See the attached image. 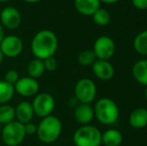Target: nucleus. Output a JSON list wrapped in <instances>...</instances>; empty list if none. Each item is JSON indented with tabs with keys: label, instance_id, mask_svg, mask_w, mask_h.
Segmentation results:
<instances>
[{
	"label": "nucleus",
	"instance_id": "a211bd4d",
	"mask_svg": "<svg viewBox=\"0 0 147 146\" xmlns=\"http://www.w3.org/2000/svg\"><path fill=\"white\" fill-rule=\"evenodd\" d=\"M122 133L114 128L107 129L101 134V143L105 146H119L122 143Z\"/></svg>",
	"mask_w": 147,
	"mask_h": 146
},
{
	"label": "nucleus",
	"instance_id": "c756f323",
	"mask_svg": "<svg viewBox=\"0 0 147 146\" xmlns=\"http://www.w3.org/2000/svg\"><path fill=\"white\" fill-rule=\"evenodd\" d=\"M101 3H105V4H115L117 2H119L120 0H99Z\"/></svg>",
	"mask_w": 147,
	"mask_h": 146
},
{
	"label": "nucleus",
	"instance_id": "7ed1b4c3",
	"mask_svg": "<svg viewBox=\"0 0 147 146\" xmlns=\"http://www.w3.org/2000/svg\"><path fill=\"white\" fill-rule=\"evenodd\" d=\"M94 117L104 125H112L119 118V108L116 102L108 97H102L97 100L94 107Z\"/></svg>",
	"mask_w": 147,
	"mask_h": 146
},
{
	"label": "nucleus",
	"instance_id": "f8f14e48",
	"mask_svg": "<svg viewBox=\"0 0 147 146\" xmlns=\"http://www.w3.org/2000/svg\"><path fill=\"white\" fill-rule=\"evenodd\" d=\"M91 68H92V72L95 75V77L102 81H108V80L112 79L115 73L114 67L109 60L96 59L95 62L91 65Z\"/></svg>",
	"mask_w": 147,
	"mask_h": 146
},
{
	"label": "nucleus",
	"instance_id": "f704fd0d",
	"mask_svg": "<svg viewBox=\"0 0 147 146\" xmlns=\"http://www.w3.org/2000/svg\"><path fill=\"white\" fill-rule=\"evenodd\" d=\"M11 0H0V3H6V2H9Z\"/></svg>",
	"mask_w": 147,
	"mask_h": 146
},
{
	"label": "nucleus",
	"instance_id": "1a4fd4ad",
	"mask_svg": "<svg viewBox=\"0 0 147 146\" xmlns=\"http://www.w3.org/2000/svg\"><path fill=\"white\" fill-rule=\"evenodd\" d=\"M23 41L19 36L9 34L5 35L0 42V49L4 57L7 58H16L23 51Z\"/></svg>",
	"mask_w": 147,
	"mask_h": 146
},
{
	"label": "nucleus",
	"instance_id": "20e7f679",
	"mask_svg": "<svg viewBox=\"0 0 147 146\" xmlns=\"http://www.w3.org/2000/svg\"><path fill=\"white\" fill-rule=\"evenodd\" d=\"M101 134L93 125H81L73 134V142L76 146H100Z\"/></svg>",
	"mask_w": 147,
	"mask_h": 146
},
{
	"label": "nucleus",
	"instance_id": "2eb2a0df",
	"mask_svg": "<svg viewBox=\"0 0 147 146\" xmlns=\"http://www.w3.org/2000/svg\"><path fill=\"white\" fill-rule=\"evenodd\" d=\"M99 0H74V7L81 15L92 16L97 9L100 8Z\"/></svg>",
	"mask_w": 147,
	"mask_h": 146
},
{
	"label": "nucleus",
	"instance_id": "7c9ffc66",
	"mask_svg": "<svg viewBox=\"0 0 147 146\" xmlns=\"http://www.w3.org/2000/svg\"><path fill=\"white\" fill-rule=\"evenodd\" d=\"M4 36H5V33H4V27L1 25V23H0V42L2 41V39H3Z\"/></svg>",
	"mask_w": 147,
	"mask_h": 146
},
{
	"label": "nucleus",
	"instance_id": "f257e3e1",
	"mask_svg": "<svg viewBox=\"0 0 147 146\" xmlns=\"http://www.w3.org/2000/svg\"><path fill=\"white\" fill-rule=\"evenodd\" d=\"M30 49L35 58L45 60L55 55L58 49V38L51 30H40L33 36Z\"/></svg>",
	"mask_w": 147,
	"mask_h": 146
},
{
	"label": "nucleus",
	"instance_id": "423d86ee",
	"mask_svg": "<svg viewBox=\"0 0 147 146\" xmlns=\"http://www.w3.org/2000/svg\"><path fill=\"white\" fill-rule=\"evenodd\" d=\"M97 95V87L93 80L89 78H81L75 84L74 97L79 103L90 104L94 101Z\"/></svg>",
	"mask_w": 147,
	"mask_h": 146
},
{
	"label": "nucleus",
	"instance_id": "5701e85b",
	"mask_svg": "<svg viewBox=\"0 0 147 146\" xmlns=\"http://www.w3.org/2000/svg\"><path fill=\"white\" fill-rule=\"evenodd\" d=\"M92 17H93L94 23L98 26H101V27L108 25L111 20V15L108 10L105 9V8H101V7L94 12Z\"/></svg>",
	"mask_w": 147,
	"mask_h": 146
},
{
	"label": "nucleus",
	"instance_id": "cd10ccee",
	"mask_svg": "<svg viewBox=\"0 0 147 146\" xmlns=\"http://www.w3.org/2000/svg\"><path fill=\"white\" fill-rule=\"evenodd\" d=\"M133 6L138 10L147 9V0H131Z\"/></svg>",
	"mask_w": 147,
	"mask_h": 146
},
{
	"label": "nucleus",
	"instance_id": "f03ea898",
	"mask_svg": "<svg viewBox=\"0 0 147 146\" xmlns=\"http://www.w3.org/2000/svg\"><path fill=\"white\" fill-rule=\"evenodd\" d=\"M62 132V123L58 117L48 115L41 118L37 124L36 136L38 140L45 144L53 143L59 138Z\"/></svg>",
	"mask_w": 147,
	"mask_h": 146
},
{
	"label": "nucleus",
	"instance_id": "4468645a",
	"mask_svg": "<svg viewBox=\"0 0 147 146\" xmlns=\"http://www.w3.org/2000/svg\"><path fill=\"white\" fill-rule=\"evenodd\" d=\"M15 109V120L22 124H26L32 121L34 117V112L30 102L28 101H21L17 104Z\"/></svg>",
	"mask_w": 147,
	"mask_h": 146
},
{
	"label": "nucleus",
	"instance_id": "aec40b11",
	"mask_svg": "<svg viewBox=\"0 0 147 146\" xmlns=\"http://www.w3.org/2000/svg\"><path fill=\"white\" fill-rule=\"evenodd\" d=\"M133 48L138 54L147 57V29L139 32L133 40Z\"/></svg>",
	"mask_w": 147,
	"mask_h": 146
},
{
	"label": "nucleus",
	"instance_id": "c9c22d12",
	"mask_svg": "<svg viewBox=\"0 0 147 146\" xmlns=\"http://www.w3.org/2000/svg\"><path fill=\"white\" fill-rule=\"evenodd\" d=\"M1 128H2V126H1V124H0V132H1Z\"/></svg>",
	"mask_w": 147,
	"mask_h": 146
},
{
	"label": "nucleus",
	"instance_id": "72a5a7b5",
	"mask_svg": "<svg viewBox=\"0 0 147 146\" xmlns=\"http://www.w3.org/2000/svg\"><path fill=\"white\" fill-rule=\"evenodd\" d=\"M144 97H145V100L147 101V86L145 88V91H144Z\"/></svg>",
	"mask_w": 147,
	"mask_h": 146
},
{
	"label": "nucleus",
	"instance_id": "c85d7f7f",
	"mask_svg": "<svg viewBox=\"0 0 147 146\" xmlns=\"http://www.w3.org/2000/svg\"><path fill=\"white\" fill-rule=\"evenodd\" d=\"M68 102H69V106H71V107H74V108H75L76 106L78 105V103H79L75 97H74V98H70Z\"/></svg>",
	"mask_w": 147,
	"mask_h": 146
},
{
	"label": "nucleus",
	"instance_id": "bb28decb",
	"mask_svg": "<svg viewBox=\"0 0 147 146\" xmlns=\"http://www.w3.org/2000/svg\"><path fill=\"white\" fill-rule=\"evenodd\" d=\"M24 130H25L26 135H36L37 131V125L31 121L29 123L24 124Z\"/></svg>",
	"mask_w": 147,
	"mask_h": 146
},
{
	"label": "nucleus",
	"instance_id": "393cba45",
	"mask_svg": "<svg viewBox=\"0 0 147 146\" xmlns=\"http://www.w3.org/2000/svg\"><path fill=\"white\" fill-rule=\"evenodd\" d=\"M19 73L15 70V69H10V70L6 71L5 75H4V81L8 82L11 85H14V84L17 82V80L19 79Z\"/></svg>",
	"mask_w": 147,
	"mask_h": 146
},
{
	"label": "nucleus",
	"instance_id": "ddd939ff",
	"mask_svg": "<svg viewBox=\"0 0 147 146\" xmlns=\"http://www.w3.org/2000/svg\"><path fill=\"white\" fill-rule=\"evenodd\" d=\"M74 118L79 124L88 125L94 118V110L90 104L79 103L74 109Z\"/></svg>",
	"mask_w": 147,
	"mask_h": 146
},
{
	"label": "nucleus",
	"instance_id": "9d476101",
	"mask_svg": "<svg viewBox=\"0 0 147 146\" xmlns=\"http://www.w3.org/2000/svg\"><path fill=\"white\" fill-rule=\"evenodd\" d=\"M13 86L14 91L22 97H33L39 92V82L29 76L20 77Z\"/></svg>",
	"mask_w": 147,
	"mask_h": 146
},
{
	"label": "nucleus",
	"instance_id": "b1692460",
	"mask_svg": "<svg viewBox=\"0 0 147 146\" xmlns=\"http://www.w3.org/2000/svg\"><path fill=\"white\" fill-rule=\"evenodd\" d=\"M95 60H96V56L94 52L90 49L81 51L77 56L78 63L82 66H91L95 62Z\"/></svg>",
	"mask_w": 147,
	"mask_h": 146
},
{
	"label": "nucleus",
	"instance_id": "2f4dec72",
	"mask_svg": "<svg viewBox=\"0 0 147 146\" xmlns=\"http://www.w3.org/2000/svg\"><path fill=\"white\" fill-rule=\"evenodd\" d=\"M21 1L25 2V3H30V4H32V3H38V2H40L41 0H21Z\"/></svg>",
	"mask_w": 147,
	"mask_h": 146
},
{
	"label": "nucleus",
	"instance_id": "6ab92c4d",
	"mask_svg": "<svg viewBox=\"0 0 147 146\" xmlns=\"http://www.w3.org/2000/svg\"><path fill=\"white\" fill-rule=\"evenodd\" d=\"M27 73L29 77H32L34 79L40 78L45 73V67L43 60L38 58H34L29 61L27 65Z\"/></svg>",
	"mask_w": 147,
	"mask_h": 146
},
{
	"label": "nucleus",
	"instance_id": "a878e982",
	"mask_svg": "<svg viewBox=\"0 0 147 146\" xmlns=\"http://www.w3.org/2000/svg\"><path fill=\"white\" fill-rule=\"evenodd\" d=\"M43 63H44V67H45V71H49V72H52V71H55L57 68V60L54 56L49 57V58L43 60Z\"/></svg>",
	"mask_w": 147,
	"mask_h": 146
},
{
	"label": "nucleus",
	"instance_id": "0eeeda50",
	"mask_svg": "<svg viewBox=\"0 0 147 146\" xmlns=\"http://www.w3.org/2000/svg\"><path fill=\"white\" fill-rule=\"evenodd\" d=\"M34 115L43 118L51 115L55 108V99L50 93L38 92L33 98L31 103Z\"/></svg>",
	"mask_w": 147,
	"mask_h": 146
},
{
	"label": "nucleus",
	"instance_id": "9b49d317",
	"mask_svg": "<svg viewBox=\"0 0 147 146\" xmlns=\"http://www.w3.org/2000/svg\"><path fill=\"white\" fill-rule=\"evenodd\" d=\"M21 13L13 6H6L0 12V23L7 29H17L21 25Z\"/></svg>",
	"mask_w": 147,
	"mask_h": 146
},
{
	"label": "nucleus",
	"instance_id": "473e14b6",
	"mask_svg": "<svg viewBox=\"0 0 147 146\" xmlns=\"http://www.w3.org/2000/svg\"><path fill=\"white\" fill-rule=\"evenodd\" d=\"M3 59H4V55H3V53H2L1 49H0V64H1V63H2V61H3Z\"/></svg>",
	"mask_w": 147,
	"mask_h": 146
},
{
	"label": "nucleus",
	"instance_id": "dca6fc26",
	"mask_svg": "<svg viewBox=\"0 0 147 146\" xmlns=\"http://www.w3.org/2000/svg\"><path fill=\"white\" fill-rule=\"evenodd\" d=\"M129 125L134 129H142L147 126V109L143 107L136 108L130 113L128 118Z\"/></svg>",
	"mask_w": 147,
	"mask_h": 146
},
{
	"label": "nucleus",
	"instance_id": "f3484780",
	"mask_svg": "<svg viewBox=\"0 0 147 146\" xmlns=\"http://www.w3.org/2000/svg\"><path fill=\"white\" fill-rule=\"evenodd\" d=\"M132 75L139 84L147 86V59H139L134 63Z\"/></svg>",
	"mask_w": 147,
	"mask_h": 146
},
{
	"label": "nucleus",
	"instance_id": "4be33fe9",
	"mask_svg": "<svg viewBox=\"0 0 147 146\" xmlns=\"http://www.w3.org/2000/svg\"><path fill=\"white\" fill-rule=\"evenodd\" d=\"M15 120V109L9 104L0 105V124L1 126Z\"/></svg>",
	"mask_w": 147,
	"mask_h": 146
},
{
	"label": "nucleus",
	"instance_id": "6e6552de",
	"mask_svg": "<svg viewBox=\"0 0 147 146\" xmlns=\"http://www.w3.org/2000/svg\"><path fill=\"white\" fill-rule=\"evenodd\" d=\"M115 42L111 37L107 35L99 36L94 41L92 51L94 52L96 59L109 60L115 53Z\"/></svg>",
	"mask_w": 147,
	"mask_h": 146
},
{
	"label": "nucleus",
	"instance_id": "39448f33",
	"mask_svg": "<svg viewBox=\"0 0 147 146\" xmlns=\"http://www.w3.org/2000/svg\"><path fill=\"white\" fill-rule=\"evenodd\" d=\"M1 139L7 146H18L24 141L26 136L24 124L14 120L3 125L1 128Z\"/></svg>",
	"mask_w": 147,
	"mask_h": 146
},
{
	"label": "nucleus",
	"instance_id": "412c9836",
	"mask_svg": "<svg viewBox=\"0 0 147 146\" xmlns=\"http://www.w3.org/2000/svg\"><path fill=\"white\" fill-rule=\"evenodd\" d=\"M14 86L4 80H0V105L7 104L14 96Z\"/></svg>",
	"mask_w": 147,
	"mask_h": 146
}]
</instances>
